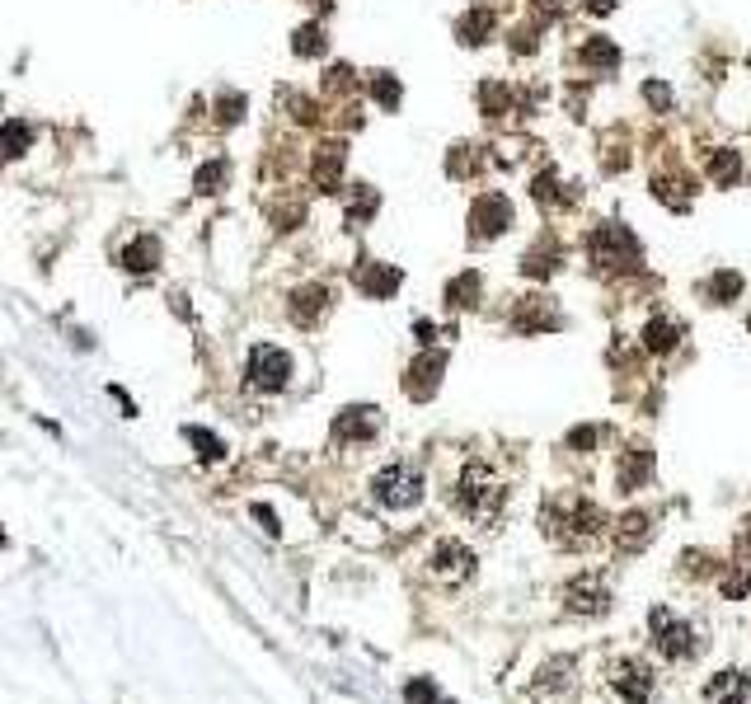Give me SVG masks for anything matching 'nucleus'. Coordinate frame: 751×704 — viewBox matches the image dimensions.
Segmentation results:
<instances>
[{
  "instance_id": "obj_1",
  "label": "nucleus",
  "mask_w": 751,
  "mask_h": 704,
  "mask_svg": "<svg viewBox=\"0 0 751 704\" xmlns=\"http://www.w3.org/2000/svg\"><path fill=\"white\" fill-rule=\"evenodd\" d=\"M540 526H545V536H550L554 545H564V550H587V545H597V540L611 531L606 512H601L592 498H578V493L545 503Z\"/></svg>"
},
{
  "instance_id": "obj_2",
  "label": "nucleus",
  "mask_w": 751,
  "mask_h": 704,
  "mask_svg": "<svg viewBox=\"0 0 751 704\" xmlns=\"http://www.w3.org/2000/svg\"><path fill=\"white\" fill-rule=\"evenodd\" d=\"M503 503H507L503 479L493 475L484 460H470L456 479V507L470 521H479V526H493V521L503 517Z\"/></svg>"
},
{
  "instance_id": "obj_3",
  "label": "nucleus",
  "mask_w": 751,
  "mask_h": 704,
  "mask_svg": "<svg viewBox=\"0 0 751 704\" xmlns=\"http://www.w3.org/2000/svg\"><path fill=\"white\" fill-rule=\"evenodd\" d=\"M648 629H653V648H658L667 662H690V658H700V648H705V634L690 625V620L672 615L667 606H653Z\"/></svg>"
},
{
  "instance_id": "obj_4",
  "label": "nucleus",
  "mask_w": 751,
  "mask_h": 704,
  "mask_svg": "<svg viewBox=\"0 0 751 704\" xmlns=\"http://www.w3.org/2000/svg\"><path fill=\"white\" fill-rule=\"evenodd\" d=\"M371 498L381 507H414L423 498V475H418L414 465H385L381 475L371 479Z\"/></svg>"
},
{
  "instance_id": "obj_5",
  "label": "nucleus",
  "mask_w": 751,
  "mask_h": 704,
  "mask_svg": "<svg viewBox=\"0 0 751 704\" xmlns=\"http://www.w3.org/2000/svg\"><path fill=\"white\" fill-rule=\"evenodd\" d=\"M611 690L625 704H653V695H658V672H653L644 658H615Z\"/></svg>"
},
{
  "instance_id": "obj_6",
  "label": "nucleus",
  "mask_w": 751,
  "mask_h": 704,
  "mask_svg": "<svg viewBox=\"0 0 751 704\" xmlns=\"http://www.w3.org/2000/svg\"><path fill=\"white\" fill-rule=\"evenodd\" d=\"M245 376H249L254 390L277 395V390H287V381H292V357H287L282 348H273V343H259V348H249Z\"/></svg>"
},
{
  "instance_id": "obj_7",
  "label": "nucleus",
  "mask_w": 751,
  "mask_h": 704,
  "mask_svg": "<svg viewBox=\"0 0 751 704\" xmlns=\"http://www.w3.org/2000/svg\"><path fill=\"white\" fill-rule=\"evenodd\" d=\"M573 695H578V662L573 658H550L531 681L536 704H573Z\"/></svg>"
},
{
  "instance_id": "obj_8",
  "label": "nucleus",
  "mask_w": 751,
  "mask_h": 704,
  "mask_svg": "<svg viewBox=\"0 0 751 704\" xmlns=\"http://www.w3.org/2000/svg\"><path fill=\"white\" fill-rule=\"evenodd\" d=\"M564 606L573 615H606L611 611V587L597 578V573H583L564 587Z\"/></svg>"
},
{
  "instance_id": "obj_9",
  "label": "nucleus",
  "mask_w": 751,
  "mask_h": 704,
  "mask_svg": "<svg viewBox=\"0 0 751 704\" xmlns=\"http://www.w3.org/2000/svg\"><path fill=\"white\" fill-rule=\"evenodd\" d=\"M428 568H432V578H437V582H451V587H456V582L475 578V554L465 550L460 540H442V545L432 550Z\"/></svg>"
},
{
  "instance_id": "obj_10",
  "label": "nucleus",
  "mask_w": 751,
  "mask_h": 704,
  "mask_svg": "<svg viewBox=\"0 0 751 704\" xmlns=\"http://www.w3.org/2000/svg\"><path fill=\"white\" fill-rule=\"evenodd\" d=\"M442 367H446L442 352H423L414 367H409V381H404V390H409L414 399L437 395V385H442Z\"/></svg>"
},
{
  "instance_id": "obj_11",
  "label": "nucleus",
  "mask_w": 751,
  "mask_h": 704,
  "mask_svg": "<svg viewBox=\"0 0 751 704\" xmlns=\"http://www.w3.org/2000/svg\"><path fill=\"white\" fill-rule=\"evenodd\" d=\"M705 704H751V676L747 672H719L705 686Z\"/></svg>"
},
{
  "instance_id": "obj_12",
  "label": "nucleus",
  "mask_w": 751,
  "mask_h": 704,
  "mask_svg": "<svg viewBox=\"0 0 751 704\" xmlns=\"http://www.w3.org/2000/svg\"><path fill=\"white\" fill-rule=\"evenodd\" d=\"M287 310H292V320L296 324H315L329 310V287H320V282H310V287H296L292 291V301H287Z\"/></svg>"
},
{
  "instance_id": "obj_13",
  "label": "nucleus",
  "mask_w": 751,
  "mask_h": 704,
  "mask_svg": "<svg viewBox=\"0 0 751 704\" xmlns=\"http://www.w3.org/2000/svg\"><path fill=\"white\" fill-rule=\"evenodd\" d=\"M376 428H381V418H376L371 404H367V409H357V404H353V409H343V414L334 418V437H338V442H362V437H371Z\"/></svg>"
},
{
  "instance_id": "obj_14",
  "label": "nucleus",
  "mask_w": 751,
  "mask_h": 704,
  "mask_svg": "<svg viewBox=\"0 0 751 704\" xmlns=\"http://www.w3.org/2000/svg\"><path fill=\"white\" fill-rule=\"evenodd\" d=\"M470 221H475V235H479V240H484V235H498V230H503L507 221H512V207H507V202L498 198V193H493V198H484V202H479Z\"/></svg>"
},
{
  "instance_id": "obj_15",
  "label": "nucleus",
  "mask_w": 751,
  "mask_h": 704,
  "mask_svg": "<svg viewBox=\"0 0 751 704\" xmlns=\"http://www.w3.org/2000/svg\"><path fill=\"white\" fill-rule=\"evenodd\" d=\"M353 282L367 291V296L381 301V296H390V291L399 287V273H395V268H381V263H362V268L353 273Z\"/></svg>"
},
{
  "instance_id": "obj_16",
  "label": "nucleus",
  "mask_w": 751,
  "mask_h": 704,
  "mask_svg": "<svg viewBox=\"0 0 751 704\" xmlns=\"http://www.w3.org/2000/svg\"><path fill=\"white\" fill-rule=\"evenodd\" d=\"M338 169H343V146H338V141H329V146H320V155H315V184H324L329 193H334Z\"/></svg>"
},
{
  "instance_id": "obj_17",
  "label": "nucleus",
  "mask_w": 751,
  "mask_h": 704,
  "mask_svg": "<svg viewBox=\"0 0 751 704\" xmlns=\"http://www.w3.org/2000/svg\"><path fill=\"white\" fill-rule=\"evenodd\" d=\"M155 259H160V245H155L151 235H141L137 245L123 254V268H127V273H151Z\"/></svg>"
},
{
  "instance_id": "obj_18",
  "label": "nucleus",
  "mask_w": 751,
  "mask_h": 704,
  "mask_svg": "<svg viewBox=\"0 0 751 704\" xmlns=\"http://www.w3.org/2000/svg\"><path fill=\"white\" fill-rule=\"evenodd\" d=\"M648 536H653V526H648L644 512H629L620 521V550H639V545H648Z\"/></svg>"
},
{
  "instance_id": "obj_19",
  "label": "nucleus",
  "mask_w": 751,
  "mask_h": 704,
  "mask_svg": "<svg viewBox=\"0 0 751 704\" xmlns=\"http://www.w3.org/2000/svg\"><path fill=\"white\" fill-rule=\"evenodd\" d=\"M33 141V132L24 123H5L0 127V160H10V155H19L24 146Z\"/></svg>"
},
{
  "instance_id": "obj_20",
  "label": "nucleus",
  "mask_w": 751,
  "mask_h": 704,
  "mask_svg": "<svg viewBox=\"0 0 751 704\" xmlns=\"http://www.w3.org/2000/svg\"><path fill=\"white\" fill-rule=\"evenodd\" d=\"M648 465H653V460H648L644 446H639V451H629V456H625V470H620V489H634V479H644Z\"/></svg>"
},
{
  "instance_id": "obj_21",
  "label": "nucleus",
  "mask_w": 751,
  "mask_h": 704,
  "mask_svg": "<svg viewBox=\"0 0 751 704\" xmlns=\"http://www.w3.org/2000/svg\"><path fill=\"white\" fill-rule=\"evenodd\" d=\"M188 442L198 446V456H202V460H221V456H226L221 437H212V432H202V428H188Z\"/></svg>"
},
{
  "instance_id": "obj_22",
  "label": "nucleus",
  "mask_w": 751,
  "mask_h": 704,
  "mask_svg": "<svg viewBox=\"0 0 751 704\" xmlns=\"http://www.w3.org/2000/svg\"><path fill=\"white\" fill-rule=\"evenodd\" d=\"M404 700H409V704H446V700H442V690L432 686V681H423V676L404 686Z\"/></svg>"
},
{
  "instance_id": "obj_23",
  "label": "nucleus",
  "mask_w": 751,
  "mask_h": 704,
  "mask_svg": "<svg viewBox=\"0 0 751 704\" xmlns=\"http://www.w3.org/2000/svg\"><path fill=\"white\" fill-rule=\"evenodd\" d=\"M676 334H681V329H672V324H662V320H653V324H648V348H653V352H667V348H672V343H676Z\"/></svg>"
},
{
  "instance_id": "obj_24",
  "label": "nucleus",
  "mask_w": 751,
  "mask_h": 704,
  "mask_svg": "<svg viewBox=\"0 0 751 704\" xmlns=\"http://www.w3.org/2000/svg\"><path fill=\"white\" fill-rule=\"evenodd\" d=\"M296 52H301V57H320V52H324V38H320L315 24H306V29L296 33Z\"/></svg>"
},
{
  "instance_id": "obj_25",
  "label": "nucleus",
  "mask_w": 751,
  "mask_h": 704,
  "mask_svg": "<svg viewBox=\"0 0 751 704\" xmlns=\"http://www.w3.org/2000/svg\"><path fill=\"white\" fill-rule=\"evenodd\" d=\"M371 94H376V99H381L385 108H390V104L399 99V90H395V80H390V76H376V80H371Z\"/></svg>"
},
{
  "instance_id": "obj_26",
  "label": "nucleus",
  "mask_w": 751,
  "mask_h": 704,
  "mask_svg": "<svg viewBox=\"0 0 751 704\" xmlns=\"http://www.w3.org/2000/svg\"><path fill=\"white\" fill-rule=\"evenodd\" d=\"M221 179H226V165H207V169L198 174V188H202V193H212Z\"/></svg>"
},
{
  "instance_id": "obj_27",
  "label": "nucleus",
  "mask_w": 751,
  "mask_h": 704,
  "mask_svg": "<svg viewBox=\"0 0 751 704\" xmlns=\"http://www.w3.org/2000/svg\"><path fill=\"white\" fill-rule=\"evenodd\" d=\"M254 517H259L263 521V526H268V536H277V531H282V526H277V517H273V507H254Z\"/></svg>"
},
{
  "instance_id": "obj_28",
  "label": "nucleus",
  "mask_w": 751,
  "mask_h": 704,
  "mask_svg": "<svg viewBox=\"0 0 751 704\" xmlns=\"http://www.w3.org/2000/svg\"><path fill=\"white\" fill-rule=\"evenodd\" d=\"M742 545H747V550H751V521H747V531H742Z\"/></svg>"
},
{
  "instance_id": "obj_29",
  "label": "nucleus",
  "mask_w": 751,
  "mask_h": 704,
  "mask_svg": "<svg viewBox=\"0 0 751 704\" xmlns=\"http://www.w3.org/2000/svg\"><path fill=\"white\" fill-rule=\"evenodd\" d=\"M592 5H597V10H611V0H592Z\"/></svg>"
},
{
  "instance_id": "obj_30",
  "label": "nucleus",
  "mask_w": 751,
  "mask_h": 704,
  "mask_svg": "<svg viewBox=\"0 0 751 704\" xmlns=\"http://www.w3.org/2000/svg\"><path fill=\"white\" fill-rule=\"evenodd\" d=\"M0 550H5V531H0Z\"/></svg>"
}]
</instances>
